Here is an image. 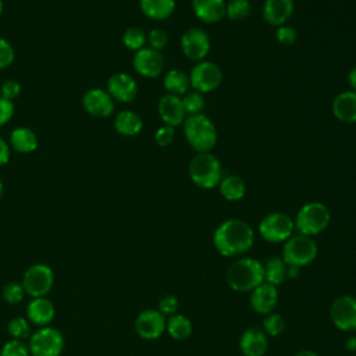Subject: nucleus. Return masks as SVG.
<instances>
[{"mask_svg":"<svg viewBox=\"0 0 356 356\" xmlns=\"http://www.w3.org/2000/svg\"><path fill=\"white\" fill-rule=\"evenodd\" d=\"M250 14L249 0H229L225 6V17L231 21H241Z\"/></svg>","mask_w":356,"mask_h":356,"instance_id":"obj_32","label":"nucleus"},{"mask_svg":"<svg viewBox=\"0 0 356 356\" xmlns=\"http://www.w3.org/2000/svg\"><path fill=\"white\" fill-rule=\"evenodd\" d=\"M0 356H29V348L24 341L10 339L3 345Z\"/></svg>","mask_w":356,"mask_h":356,"instance_id":"obj_35","label":"nucleus"},{"mask_svg":"<svg viewBox=\"0 0 356 356\" xmlns=\"http://www.w3.org/2000/svg\"><path fill=\"white\" fill-rule=\"evenodd\" d=\"M174 136H175V131L170 125H163V127L157 128V131L154 132V140L161 147L171 145L174 140Z\"/></svg>","mask_w":356,"mask_h":356,"instance_id":"obj_42","label":"nucleus"},{"mask_svg":"<svg viewBox=\"0 0 356 356\" xmlns=\"http://www.w3.org/2000/svg\"><path fill=\"white\" fill-rule=\"evenodd\" d=\"M317 256V245L307 235H295L285 241L282 260L288 266L302 267L312 263Z\"/></svg>","mask_w":356,"mask_h":356,"instance_id":"obj_6","label":"nucleus"},{"mask_svg":"<svg viewBox=\"0 0 356 356\" xmlns=\"http://www.w3.org/2000/svg\"><path fill=\"white\" fill-rule=\"evenodd\" d=\"M263 266L257 260L250 257L236 260L227 271V282L234 291H253L256 286L263 284Z\"/></svg>","mask_w":356,"mask_h":356,"instance_id":"obj_3","label":"nucleus"},{"mask_svg":"<svg viewBox=\"0 0 356 356\" xmlns=\"http://www.w3.org/2000/svg\"><path fill=\"white\" fill-rule=\"evenodd\" d=\"M189 177L196 186L213 189L222 178L221 163L210 152L197 153L189 163Z\"/></svg>","mask_w":356,"mask_h":356,"instance_id":"obj_4","label":"nucleus"},{"mask_svg":"<svg viewBox=\"0 0 356 356\" xmlns=\"http://www.w3.org/2000/svg\"><path fill=\"white\" fill-rule=\"evenodd\" d=\"M165 318L159 310H145L135 320V331L143 339H156L165 330Z\"/></svg>","mask_w":356,"mask_h":356,"instance_id":"obj_17","label":"nucleus"},{"mask_svg":"<svg viewBox=\"0 0 356 356\" xmlns=\"http://www.w3.org/2000/svg\"><path fill=\"white\" fill-rule=\"evenodd\" d=\"M7 331L13 339L24 341L25 338L31 337V325L29 321L24 317L11 318L7 324Z\"/></svg>","mask_w":356,"mask_h":356,"instance_id":"obj_33","label":"nucleus"},{"mask_svg":"<svg viewBox=\"0 0 356 356\" xmlns=\"http://www.w3.org/2000/svg\"><path fill=\"white\" fill-rule=\"evenodd\" d=\"M10 152V145L0 136V167L8 163Z\"/></svg>","mask_w":356,"mask_h":356,"instance_id":"obj_45","label":"nucleus"},{"mask_svg":"<svg viewBox=\"0 0 356 356\" xmlns=\"http://www.w3.org/2000/svg\"><path fill=\"white\" fill-rule=\"evenodd\" d=\"M157 111L164 125H170L172 128L184 124L186 118V113L182 104V97L171 93H167L160 97L157 104Z\"/></svg>","mask_w":356,"mask_h":356,"instance_id":"obj_16","label":"nucleus"},{"mask_svg":"<svg viewBox=\"0 0 356 356\" xmlns=\"http://www.w3.org/2000/svg\"><path fill=\"white\" fill-rule=\"evenodd\" d=\"M163 85L165 88V90L171 95H177V96H181V95H185L188 93V89L191 88V83H189V76L181 71V70H170L165 75H164V79H163Z\"/></svg>","mask_w":356,"mask_h":356,"instance_id":"obj_28","label":"nucleus"},{"mask_svg":"<svg viewBox=\"0 0 356 356\" xmlns=\"http://www.w3.org/2000/svg\"><path fill=\"white\" fill-rule=\"evenodd\" d=\"M14 115V104L13 102L7 100V99H3L0 96V127L7 124L11 117Z\"/></svg>","mask_w":356,"mask_h":356,"instance_id":"obj_44","label":"nucleus"},{"mask_svg":"<svg viewBox=\"0 0 356 356\" xmlns=\"http://www.w3.org/2000/svg\"><path fill=\"white\" fill-rule=\"evenodd\" d=\"M189 83L193 90L200 93H209L217 89L222 81L221 68L213 61H197L189 72Z\"/></svg>","mask_w":356,"mask_h":356,"instance_id":"obj_8","label":"nucleus"},{"mask_svg":"<svg viewBox=\"0 0 356 356\" xmlns=\"http://www.w3.org/2000/svg\"><path fill=\"white\" fill-rule=\"evenodd\" d=\"M278 300L277 288L271 284L263 282L252 291L250 305L254 312L260 314H268L273 312Z\"/></svg>","mask_w":356,"mask_h":356,"instance_id":"obj_19","label":"nucleus"},{"mask_svg":"<svg viewBox=\"0 0 356 356\" xmlns=\"http://www.w3.org/2000/svg\"><path fill=\"white\" fill-rule=\"evenodd\" d=\"M165 328L174 339H185L192 332V323L188 317L182 314H172L168 318Z\"/></svg>","mask_w":356,"mask_h":356,"instance_id":"obj_30","label":"nucleus"},{"mask_svg":"<svg viewBox=\"0 0 356 356\" xmlns=\"http://www.w3.org/2000/svg\"><path fill=\"white\" fill-rule=\"evenodd\" d=\"M218 189L221 196L225 200L229 202H236L239 199H242L246 193V184L245 181L238 177V175H228L221 178L220 184H218Z\"/></svg>","mask_w":356,"mask_h":356,"instance_id":"obj_27","label":"nucleus"},{"mask_svg":"<svg viewBox=\"0 0 356 356\" xmlns=\"http://www.w3.org/2000/svg\"><path fill=\"white\" fill-rule=\"evenodd\" d=\"M182 104H184L186 115L200 114L204 108V96H203V93L196 92V90L188 92L182 97Z\"/></svg>","mask_w":356,"mask_h":356,"instance_id":"obj_34","label":"nucleus"},{"mask_svg":"<svg viewBox=\"0 0 356 356\" xmlns=\"http://www.w3.org/2000/svg\"><path fill=\"white\" fill-rule=\"evenodd\" d=\"M254 234L248 222L238 218L222 221L214 231L213 242L222 256L241 254L253 245Z\"/></svg>","mask_w":356,"mask_h":356,"instance_id":"obj_1","label":"nucleus"},{"mask_svg":"<svg viewBox=\"0 0 356 356\" xmlns=\"http://www.w3.org/2000/svg\"><path fill=\"white\" fill-rule=\"evenodd\" d=\"M293 0H266L263 4V18L268 25L281 26L292 15Z\"/></svg>","mask_w":356,"mask_h":356,"instance_id":"obj_18","label":"nucleus"},{"mask_svg":"<svg viewBox=\"0 0 356 356\" xmlns=\"http://www.w3.org/2000/svg\"><path fill=\"white\" fill-rule=\"evenodd\" d=\"M331 320L342 331H356V299L339 296L331 305Z\"/></svg>","mask_w":356,"mask_h":356,"instance_id":"obj_13","label":"nucleus"},{"mask_svg":"<svg viewBox=\"0 0 356 356\" xmlns=\"http://www.w3.org/2000/svg\"><path fill=\"white\" fill-rule=\"evenodd\" d=\"M146 38H147V42H149V47H152L157 51L163 50L168 43V33L161 28L152 29Z\"/></svg>","mask_w":356,"mask_h":356,"instance_id":"obj_38","label":"nucleus"},{"mask_svg":"<svg viewBox=\"0 0 356 356\" xmlns=\"http://www.w3.org/2000/svg\"><path fill=\"white\" fill-rule=\"evenodd\" d=\"M53 270L42 263L31 266L22 277V288L32 298L44 296L53 286Z\"/></svg>","mask_w":356,"mask_h":356,"instance_id":"obj_10","label":"nucleus"},{"mask_svg":"<svg viewBox=\"0 0 356 356\" xmlns=\"http://www.w3.org/2000/svg\"><path fill=\"white\" fill-rule=\"evenodd\" d=\"M295 224L293 220L280 211L270 213L259 224V232L260 235L267 241L273 243L285 242L292 236Z\"/></svg>","mask_w":356,"mask_h":356,"instance_id":"obj_9","label":"nucleus"},{"mask_svg":"<svg viewBox=\"0 0 356 356\" xmlns=\"http://www.w3.org/2000/svg\"><path fill=\"white\" fill-rule=\"evenodd\" d=\"M181 50L186 58L192 61H202L210 51V38L200 28H189L185 31L179 40Z\"/></svg>","mask_w":356,"mask_h":356,"instance_id":"obj_11","label":"nucleus"},{"mask_svg":"<svg viewBox=\"0 0 356 356\" xmlns=\"http://www.w3.org/2000/svg\"><path fill=\"white\" fill-rule=\"evenodd\" d=\"M14 57H15V53L11 43L0 38V70L10 67L14 61Z\"/></svg>","mask_w":356,"mask_h":356,"instance_id":"obj_40","label":"nucleus"},{"mask_svg":"<svg viewBox=\"0 0 356 356\" xmlns=\"http://www.w3.org/2000/svg\"><path fill=\"white\" fill-rule=\"evenodd\" d=\"M330 218V210L324 203L309 202L299 209L293 224L299 234L312 236L323 232L328 227Z\"/></svg>","mask_w":356,"mask_h":356,"instance_id":"obj_5","label":"nucleus"},{"mask_svg":"<svg viewBox=\"0 0 356 356\" xmlns=\"http://www.w3.org/2000/svg\"><path fill=\"white\" fill-rule=\"evenodd\" d=\"M348 82L350 85V90L356 92V67H353L348 74Z\"/></svg>","mask_w":356,"mask_h":356,"instance_id":"obj_46","label":"nucleus"},{"mask_svg":"<svg viewBox=\"0 0 356 356\" xmlns=\"http://www.w3.org/2000/svg\"><path fill=\"white\" fill-rule=\"evenodd\" d=\"M1 195H3V182L0 179V197H1Z\"/></svg>","mask_w":356,"mask_h":356,"instance_id":"obj_49","label":"nucleus"},{"mask_svg":"<svg viewBox=\"0 0 356 356\" xmlns=\"http://www.w3.org/2000/svg\"><path fill=\"white\" fill-rule=\"evenodd\" d=\"M225 0H192L195 15L206 24L221 21L225 17Z\"/></svg>","mask_w":356,"mask_h":356,"instance_id":"obj_21","label":"nucleus"},{"mask_svg":"<svg viewBox=\"0 0 356 356\" xmlns=\"http://www.w3.org/2000/svg\"><path fill=\"white\" fill-rule=\"evenodd\" d=\"M275 38H277L280 44H282V46H292L296 42V39H298V33H296V31L292 26L284 24L281 26H277Z\"/></svg>","mask_w":356,"mask_h":356,"instance_id":"obj_39","label":"nucleus"},{"mask_svg":"<svg viewBox=\"0 0 356 356\" xmlns=\"http://www.w3.org/2000/svg\"><path fill=\"white\" fill-rule=\"evenodd\" d=\"M140 11L150 19H167L175 10V0H139Z\"/></svg>","mask_w":356,"mask_h":356,"instance_id":"obj_25","label":"nucleus"},{"mask_svg":"<svg viewBox=\"0 0 356 356\" xmlns=\"http://www.w3.org/2000/svg\"><path fill=\"white\" fill-rule=\"evenodd\" d=\"M28 348L32 356H60L64 348V337L58 330L46 325L29 337Z\"/></svg>","mask_w":356,"mask_h":356,"instance_id":"obj_7","label":"nucleus"},{"mask_svg":"<svg viewBox=\"0 0 356 356\" xmlns=\"http://www.w3.org/2000/svg\"><path fill=\"white\" fill-rule=\"evenodd\" d=\"M332 114L343 122H356V92L345 90L332 100Z\"/></svg>","mask_w":356,"mask_h":356,"instance_id":"obj_22","label":"nucleus"},{"mask_svg":"<svg viewBox=\"0 0 356 356\" xmlns=\"http://www.w3.org/2000/svg\"><path fill=\"white\" fill-rule=\"evenodd\" d=\"M114 128L120 135L135 136L142 131L143 121L135 111L124 110L114 118Z\"/></svg>","mask_w":356,"mask_h":356,"instance_id":"obj_26","label":"nucleus"},{"mask_svg":"<svg viewBox=\"0 0 356 356\" xmlns=\"http://www.w3.org/2000/svg\"><path fill=\"white\" fill-rule=\"evenodd\" d=\"M1 13H3V1L0 0V15H1Z\"/></svg>","mask_w":356,"mask_h":356,"instance_id":"obj_50","label":"nucleus"},{"mask_svg":"<svg viewBox=\"0 0 356 356\" xmlns=\"http://www.w3.org/2000/svg\"><path fill=\"white\" fill-rule=\"evenodd\" d=\"M184 135L189 146L197 153L210 152L217 143L216 125L202 113L186 115L184 121Z\"/></svg>","mask_w":356,"mask_h":356,"instance_id":"obj_2","label":"nucleus"},{"mask_svg":"<svg viewBox=\"0 0 356 356\" xmlns=\"http://www.w3.org/2000/svg\"><path fill=\"white\" fill-rule=\"evenodd\" d=\"M19 92H21V85L14 79H7L0 86V96L10 102L17 99L19 96Z\"/></svg>","mask_w":356,"mask_h":356,"instance_id":"obj_41","label":"nucleus"},{"mask_svg":"<svg viewBox=\"0 0 356 356\" xmlns=\"http://www.w3.org/2000/svg\"><path fill=\"white\" fill-rule=\"evenodd\" d=\"M286 268H288V266L280 257H273V259L267 260L266 266L263 267L266 282L271 284L274 286L282 284L285 281V278L288 277L286 275Z\"/></svg>","mask_w":356,"mask_h":356,"instance_id":"obj_29","label":"nucleus"},{"mask_svg":"<svg viewBox=\"0 0 356 356\" xmlns=\"http://www.w3.org/2000/svg\"><path fill=\"white\" fill-rule=\"evenodd\" d=\"M264 331L273 337L280 335L285 328V320L275 313H268V316L263 321Z\"/></svg>","mask_w":356,"mask_h":356,"instance_id":"obj_36","label":"nucleus"},{"mask_svg":"<svg viewBox=\"0 0 356 356\" xmlns=\"http://www.w3.org/2000/svg\"><path fill=\"white\" fill-rule=\"evenodd\" d=\"M346 348H348V349H350V350H355V349H356V338H350V339H348V342H346Z\"/></svg>","mask_w":356,"mask_h":356,"instance_id":"obj_47","label":"nucleus"},{"mask_svg":"<svg viewBox=\"0 0 356 356\" xmlns=\"http://www.w3.org/2000/svg\"><path fill=\"white\" fill-rule=\"evenodd\" d=\"M178 309V299L174 295H167L159 302V312L161 314H174Z\"/></svg>","mask_w":356,"mask_h":356,"instance_id":"obj_43","label":"nucleus"},{"mask_svg":"<svg viewBox=\"0 0 356 356\" xmlns=\"http://www.w3.org/2000/svg\"><path fill=\"white\" fill-rule=\"evenodd\" d=\"M146 42H147V38L145 32L138 26H131L125 29V32L122 33V43L129 50L138 51L142 47H145Z\"/></svg>","mask_w":356,"mask_h":356,"instance_id":"obj_31","label":"nucleus"},{"mask_svg":"<svg viewBox=\"0 0 356 356\" xmlns=\"http://www.w3.org/2000/svg\"><path fill=\"white\" fill-rule=\"evenodd\" d=\"M267 337L260 328H249L241 337V350L245 356H263L267 350Z\"/></svg>","mask_w":356,"mask_h":356,"instance_id":"obj_23","label":"nucleus"},{"mask_svg":"<svg viewBox=\"0 0 356 356\" xmlns=\"http://www.w3.org/2000/svg\"><path fill=\"white\" fill-rule=\"evenodd\" d=\"M134 70L145 78H156L164 70V56L152 47H142L132 58Z\"/></svg>","mask_w":356,"mask_h":356,"instance_id":"obj_12","label":"nucleus"},{"mask_svg":"<svg viewBox=\"0 0 356 356\" xmlns=\"http://www.w3.org/2000/svg\"><path fill=\"white\" fill-rule=\"evenodd\" d=\"M82 106L85 111L97 118H106L114 111V100L107 90L100 88H92L85 92L82 97Z\"/></svg>","mask_w":356,"mask_h":356,"instance_id":"obj_14","label":"nucleus"},{"mask_svg":"<svg viewBox=\"0 0 356 356\" xmlns=\"http://www.w3.org/2000/svg\"><path fill=\"white\" fill-rule=\"evenodd\" d=\"M355 350H356V349H355Z\"/></svg>","mask_w":356,"mask_h":356,"instance_id":"obj_51","label":"nucleus"},{"mask_svg":"<svg viewBox=\"0 0 356 356\" xmlns=\"http://www.w3.org/2000/svg\"><path fill=\"white\" fill-rule=\"evenodd\" d=\"M24 295H25V291L22 288V284H18V282H10L3 289L4 300L11 305L19 303L24 299Z\"/></svg>","mask_w":356,"mask_h":356,"instance_id":"obj_37","label":"nucleus"},{"mask_svg":"<svg viewBox=\"0 0 356 356\" xmlns=\"http://www.w3.org/2000/svg\"><path fill=\"white\" fill-rule=\"evenodd\" d=\"M10 147H13L18 153H32L38 149V136L36 134L26 128V127H18L10 134Z\"/></svg>","mask_w":356,"mask_h":356,"instance_id":"obj_24","label":"nucleus"},{"mask_svg":"<svg viewBox=\"0 0 356 356\" xmlns=\"http://www.w3.org/2000/svg\"><path fill=\"white\" fill-rule=\"evenodd\" d=\"M107 92L113 100L129 103L138 95V83L129 74L115 72L107 81Z\"/></svg>","mask_w":356,"mask_h":356,"instance_id":"obj_15","label":"nucleus"},{"mask_svg":"<svg viewBox=\"0 0 356 356\" xmlns=\"http://www.w3.org/2000/svg\"><path fill=\"white\" fill-rule=\"evenodd\" d=\"M295 356H318V355L314 353V352H312V350H300V352H298Z\"/></svg>","mask_w":356,"mask_h":356,"instance_id":"obj_48","label":"nucleus"},{"mask_svg":"<svg viewBox=\"0 0 356 356\" xmlns=\"http://www.w3.org/2000/svg\"><path fill=\"white\" fill-rule=\"evenodd\" d=\"M56 314L54 305L44 296L32 298V300L26 306L28 321L40 327L49 325Z\"/></svg>","mask_w":356,"mask_h":356,"instance_id":"obj_20","label":"nucleus"}]
</instances>
